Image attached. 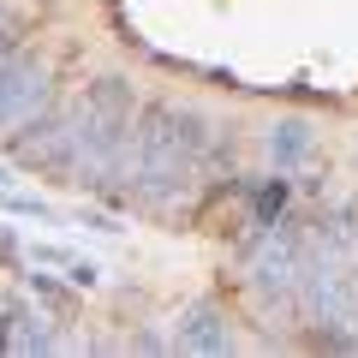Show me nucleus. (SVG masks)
<instances>
[{"label": "nucleus", "instance_id": "1", "mask_svg": "<svg viewBox=\"0 0 358 358\" xmlns=\"http://www.w3.org/2000/svg\"><path fill=\"white\" fill-rule=\"evenodd\" d=\"M215 143V126H209L197 108L185 102H150L131 126V150H126V192L150 209H167L197 185L203 173V155Z\"/></svg>", "mask_w": 358, "mask_h": 358}, {"label": "nucleus", "instance_id": "2", "mask_svg": "<svg viewBox=\"0 0 358 358\" xmlns=\"http://www.w3.org/2000/svg\"><path fill=\"white\" fill-rule=\"evenodd\" d=\"M72 126H78V179L72 185H102V179L126 173V150H131V126H138V96L126 78H96L72 102Z\"/></svg>", "mask_w": 358, "mask_h": 358}, {"label": "nucleus", "instance_id": "3", "mask_svg": "<svg viewBox=\"0 0 358 358\" xmlns=\"http://www.w3.org/2000/svg\"><path fill=\"white\" fill-rule=\"evenodd\" d=\"M48 102H54L48 60H36V54H13V60L0 66V131H6V138L24 131Z\"/></svg>", "mask_w": 358, "mask_h": 358}, {"label": "nucleus", "instance_id": "4", "mask_svg": "<svg viewBox=\"0 0 358 358\" xmlns=\"http://www.w3.org/2000/svg\"><path fill=\"white\" fill-rule=\"evenodd\" d=\"M13 155L24 167H48V173L78 179V126H72V108H42L24 131H13Z\"/></svg>", "mask_w": 358, "mask_h": 358}, {"label": "nucleus", "instance_id": "5", "mask_svg": "<svg viewBox=\"0 0 358 358\" xmlns=\"http://www.w3.org/2000/svg\"><path fill=\"white\" fill-rule=\"evenodd\" d=\"M251 293L257 299H293L299 293V275H305V251H299L293 233H268L263 245L251 251Z\"/></svg>", "mask_w": 358, "mask_h": 358}, {"label": "nucleus", "instance_id": "6", "mask_svg": "<svg viewBox=\"0 0 358 358\" xmlns=\"http://www.w3.org/2000/svg\"><path fill=\"white\" fill-rule=\"evenodd\" d=\"M173 346H185V352H203V358L233 352V322H227V310H221L215 299H197V305L179 317Z\"/></svg>", "mask_w": 358, "mask_h": 358}, {"label": "nucleus", "instance_id": "7", "mask_svg": "<svg viewBox=\"0 0 358 358\" xmlns=\"http://www.w3.org/2000/svg\"><path fill=\"white\" fill-rule=\"evenodd\" d=\"M54 329H48V317L42 310H30L24 299H6L0 305V352H54Z\"/></svg>", "mask_w": 358, "mask_h": 358}, {"label": "nucleus", "instance_id": "8", "mask_svg": "<svg viewBox=\"0 0 358 358\" xmlns=\"http://www.w3.org/2000/svg\"><path fill=\"white\" fill-rule=\"evenodd\" d=\"M263 150H268V162L287 173V167H299L317 150V131H310V120H275V126L263 131Z\"/></svg>", "mask_w": 358, "mask_h": 358}, {"label": "nucleus", "instance_id": "9", "mask_svg": "<svg viewBox=\"0 0 358 358\" xmlns=\"http://www.w3.org/2000/svg\"><path fill=\"white\" fill-rule=\"evenodd\" d=\"M352 245V209H334L329 221H317V251L329 257V251H346Z\"/></svg>", "mask_w": 358, "mask_h": 358}, {"label": "nucleus", "instance_id": "10", "mask_svg": "<svg viewBox=\"0 0 358 358\" xmlns=\"http://www.w3.org/2000/svg\"><path fill=\"white\" fill-rule=\"evenodd\" d=\"M287 197H293V185H287V179H263V185H257V221H281V209H287Z\"/></svg>", "mask_w": 358, "mask_h": 358}, {"label": "nucleus", "instance_id": "11", "mask_svg": "<svg viewBox=\"0 0 358 358\" xmlns=\"http://www.w3.org/2000/svg\"><path fill=\"white\" fill-rule=\"evenodd\" d=\"M6 215H30V221H54V203H42V197H30V192H6Z\"/></svg>", "mask_w": 358, "mask_h": 358}, {"label": "nucleus", "instance_id": "12", "mask_svg": "<svg viewBox=\"0 0 358 358\" xmlns=\"http://www.w3.org/2000/svg\"><path fill=\"white\" fill-rule=\"evenodd\" d=\"M30 263H60V268H72V251H66V245H30Z\"/></svg>", "mask_w": 358, "mask_h": 358}, {"label": "nucleus", "instance_id": "13", "mask_svg": "<svg viewBox=\"0 0 358 358\" xmlns=\"http://www.w3.org/2000/svg\"><path fill=\"white\" fill-rule=\"evenodd\" d=\"M96 281H102V268L90 257H72V287H96Z\"/></svg>", "mask_w": 358, "mask_h": 358}, {"label": "nucleus", "instance_id": "14", "mask_svg": "<svg viewBox=\"0 0 358 358\" xmlns=\"http://www.w3.org/2000/svg\"><path fill=\"white\" fill-rule=\"evenodd\" d=\"M30 287H36V293H42V299H66V293H60V287H54V281H48V275H30Z\"/></svg>", "mask_w": 358, "mask_h": 358}, {"label": "nucleus", "instance_id": "15", "mask_svg": "<svg viewBox=\"0 0 358 358\" xmlns=\"http://www.w3.org/2000/svg\"><path fill=\"white\" fill-rule=\"evenodd\" d=\"M18 30V13H6V6H0V36H13Z\"/></svg>", "mask_w": 358, "mask_h": 358}, {"label": "nucleus", "instance_id": "16", "mask_svg": "<svg viewBox=\"0 0 358 358\" xmlns=\"http://www.w3.org/2000/svg\"><path fill=\"white\" fill-rule=\"evenodd\" d=\"M0 192H6V167H0Z\"/></svg>", "mask_w": 358, "mask_h": 358}]
</instances>
